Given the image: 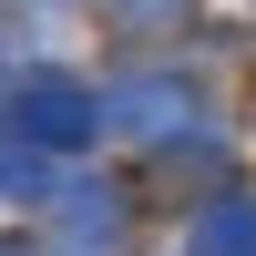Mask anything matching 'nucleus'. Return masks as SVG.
Instances as JSON below:
<instances>
[]
</instances>
